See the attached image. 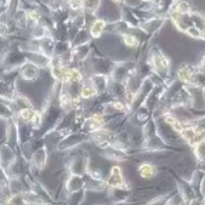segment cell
I'll return each instance as SVG.
<instances>
[{
	"label": "cell",
	"mask_w": 205,
	"mask_h": 205,
	"mask_svg": "<svg viewBox=\"0 0 205 205\" xmlns=\"http://www.w3.org/2000/svg\"><path fill=\"white\" fill-rule=\"evenodd\" d=\"M105 25H106V24H105V22L103 20H98V21L95 22L94 25H93L92 28H91L92 35L94 36H99L100 35H101V33H102L103 29H104Z\"/></svg>",
	"instance_id": "cell-2"
},
{
	"label": "cell",
	"mask_w": 205,
	"mask_h": 205,
	"mask_svg": "<svg viewBox=\"0 0 205 205\" xmlns=\"http://www.w3.org/2000/svg\"><path fill=\"white\" fill-rule=\"evenodd\" d=\"M95 93H96L95 89L90 88V87H85V88H83V90L81 92V95H82L83 98H90V97H92Z\"/></svg>",
	"instance_id": "cell-5"
},
{
	"label": "cell",
	"mask_w": 205,
	"mask_h": 205,
	"mask_svg": "<svg viewBox=\"0 0 205 205\" xmlns=\"http://www.w3.org/2000/svg\"><path fill=\"white\" fill-rule=\"evenodd\" d=\"M177 120L175 118H173V116H168L167 118H166V121H167L168 123H171V124H173L175 122V121Z\"/></svg>",
	"instance_id": "cell-9"
},
{
	"label": "cell",
	"mask_w": 205,
	"mask_h": 205,
	"mask_svg": "<svg viewBox=\"0 0 205 205\" xmlns=\"http://www.w3.org/2000/svg\"><path fill=\"white\" fill-rule=\"evenodd\" d=\"M114 1H116V2H119V3H122L124 0H114Z\"/></svg>",
	"instance_id": "cell-12"
},
{
	"label": "cell",
	"mask_w": 205,
	"mask_h": 205,
	"mask_svg": "<svg viewBox=\"0 0 205 205\" xmlns=\"http://www.w3.org/2000/svg\"><path fill=\"white\" fill-rule=\"evenodd\" d=\"M20 114H21V116L23 118H25V119H31L32 118V116H33V111H31V109H22V111H20Z\"/></svg>",
	"instance_id": "cell-6"
},
{
	"label": "cell",
	"mask_w": 205,
	"mask_h": 205,
	"mask_svg": "<svg viewBox=\"0 0 205 205\" xmlns=\"http://www.w3.org/2000/svg\"><path fill=\"white\" fill-rule=\"evenodd\" d=\"M109 186H119L122 184V177H121L120 169L118 167H114L111 170V175L108 180Z\"/></svg>",
	"instance_id": "cell-1"
},
{
	"label": "cell",
	"mask_w": 205,
	"mask_h": 205,
	"mask_svg": "<svg viewBox=\"0 0 205 205\" xmlns=\"http://www.w3.org/2000/svg\"><path fill=\"white\" fill-rule=\"evenodd\" d=\"M140 173L143 177L150 179L154 175V168L150 165H143L142 167L140 168Z\"/></svg>",
	"instance_id": "cell-3"
},
{
	"label": "cell",
	"mask_w": 205,
	"mask_h": 205,
	"mask_svg": "<svg viewBox=\"0 0 205 205\" xmlns=\"http://www.w3.org/2000/svg\"><path fill=\"white\" fill-rule=\"evenodd\" d=\"M93 118H94L95 120L98 121V122H102V121H103V118H102L101 116H100V114H95Z\"/></svg>",
	"instance_id": "cell-11"
},
{
	"label": "cell",
	"mask_w": 205,
	"mask_h": 205,
	"mask_svg": "<svg viewBox=\"0 0 205 205\" xmlns=\"http://www.w3.org/2000/svg\"><path fill=\"white\" fill-rule=\"evenodd\" d=\"M144 1H150V0H144Z\"/></svg>",
	"instance_id": "cell-14"
},
{
	"label": "cell",
	"mask_w": 205,
	"mask_h": 205,
	"mask_svg": "<svg viewBox=\"0 0 205 205\" xmlns=\"http://www.w3.org/2000/svg\"><path fill=\"white\" fill-rule=\"evenodd\" d=\"M81 4H82L81 0H72L71 3H70V5H71V7L73 9H77V8H79V7L81 6Z\"/></svg>",
	"instance_id": "cell-8"
},
{
	"label": "cell",
	"mask_w": 205,
	"mask_h": 205,
	"mask_svg": "<svg viewBox=\"0 0 205 205\" xmlns=\"http://www.w3.org/2000/svg\"><path fill=\"white\" fill-rule=\"evenodd\" d=\"M114 108L118 109H123L124 106L121 104V103H114Z\"/></svg>",
	"instance_id": "cell-10"
},
{
	"label": "cell",
	"mask_w": 205,
	"mask_h": 205,
	"mask_svg": "<svg viewBox=\"0 0 205 205\" xmlns=\"http://www.w3.org/2000/svg\"><path fill=\"white\" fill-rule=\"evenodd\" d=\"M202 205H205V201L203 202V203H202Z\"/></svg>",
	"instance_id": "cell-13"
},
{
	"label": "cell",
	"mask_w": 205,
	"mask_h": 205,
	"mask_svg": "<svg viewBox=\"0 0 205 205\" xmlns=\"http://www.w3.org/2000/svg\"><path fill=\"white\" fill-rule=\"evenodd\" d=\"M85 3H86V6L88 8L94 9L99 3V0H85Z\"/></svg>",
	"instance_id": "cell-7"
},
{
	"label": "cell",
	"mask_w": 205,
	"mask_h": 205,
	"mask_svg": "<svg viewBox=\"0 0 205 205\" xmlns=\"http://www.w3.org/2000/svg\"><path fill=\"white\" fill-rule=\"evenodd\" d=\"M124 43H125L127 45H130V46H134V45H138V41H137V40H136V38H134V36L131 35L124 36Z\"/></svg>",
	"instance_id": "cell-4"
}]
</instances>
